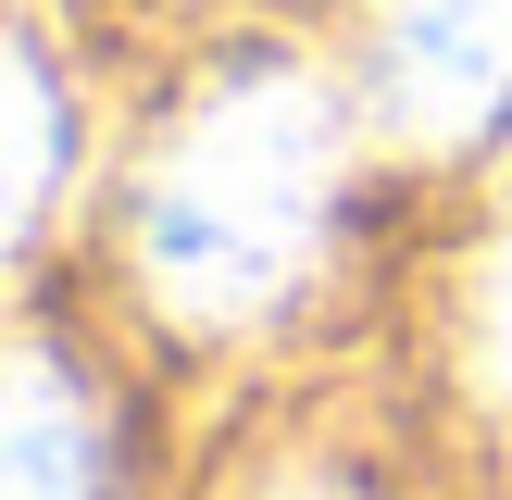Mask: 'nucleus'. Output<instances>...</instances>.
Instances as JSON below:
<instances>
[{"label":"nucleus","mask_w":512,"mask_h":500,"mask_svg":"<svg viewBox=\"0 0 512 500\" xmlns=\"http://www.w3.org/2000/svg\"><path fill=\"white\" fill-rule=\"evenodd\" d=\"M475 363H488V388L512 400V238L488 250V300H475Z\"/></svg>","instance_id":"obj_5"},{"label":"nucleus","mask_w":512,"mask_h":500,"mask_svg":"<svg viewBox=\"0 0 512 500\" xmlns=\"http://www.w3.org/2000/svg\"><path fill=\"white\" fill-rule=\"evenodd\" d=\"M363 100L400 150H475L512 125V0H375Z\"/></svg>","instance_id":"obj_2"},{"label":"nucleus","mask_w":512,"mask_h":500,"mask_svg":"<svg viewBox=\"0 0 512 500\" xmlns=\"http://www.w3.org/2000/svg\"><path fill=\"white\" fill-rule=\"evenodd\" d=\"M338 200V113L313 75L250 63L163 138L138 188V275L175 325H250L313 275Z\"/></svg>","instance_id":"obj_1"},{"label":"nucleus","mask_w":512,"mask_h":500,"mask_svg":"<svg viewBox=\"0 0 512 500\" xmlns=\"http://www.w3.org/2000/svg\"><path fill=\"white\" fill-rule=\"evenodd\" d=\"M50 150H63V113H50V75L25 63V38H0V263H13V238L38 225Z\"/></svg>","instance_id":"obj_4"},{"label":"nucleus","mask_w":512,"mask_h":500,"mask_svg":"<svg viewBox=\"0 0 512 500\" xmlns=\"http://www.w3.org/2000/svg\"><path fill=\"white\" fill-rule=\"evenodd\" d=\"M0 500H100V400L63 363H0Z\"/></svg>","instance_id":"obj_3"},{"label":"nucleus","mask_w":512,"mask_h":500,"mask_svg":"<svg viewBox=\"0 0 512 500\" xmlns=\"http://www.w3.org/2000/svg\"><path fill=\"white\" fill-rule=\"evenodd\" d=\"M263 500H363V488H338V475H275Z\"/></svg>","instance_id":"obj_6"}]
</instances>
